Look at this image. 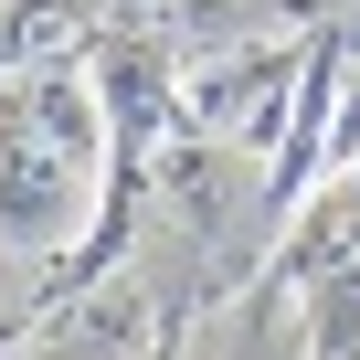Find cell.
I'll return each instance as SVG.
<instances>
[{"instance_id":"1","label":"cell","mask_w":360,"mask_h":360,"mask_svg":"<svg viewBox=\"0 0 360 360\" xmlns=\"http://www.w3.org/2000/svg\"><path fill=\"white\" fill-rule=\"evenodd\" d=\"M117 202V138L85 75H0V244L64 255Z\"/></svg>"},{"instance_id":"2","label":"cell","mask_w":360,"mask_h":360,"mask_svg":"<svg viewBox=\"0 0 360 360\" xmlns=\"http://www.w3.org/2000/svg\"><path fill=\"white\" fill-rule=\"evenodd\" d=\"M297 75H307V43H233V53H202L191 75H180V117H191L202 138H244L255 127V106H286L297 96Z\"/></svg>"},{"instance_id":"3","label":"cell","mask_w":360,"mask_h":360,"mask_svg":"<svg viewBox=\"0 0 360 360\" xmlns=\"http://www.w3.org/2000/svg\"><path fill=\"white\" fill-rule=\"evenodd\" d=\"M297 11H307V0H169V22H180V43H191V64H202V53H233V43H276Z\"/></svg>"},{"instance_id":"4","label":"cell","mask_w":360,"mask_h":360,"mask_svg":"<svg viewBox=\"0 0 360 360\" xmlns=\"http://www.w3.org/2000/svg\"><path fill=\"white\" fill-rule=\"evenodd\" d=\"M22 318H32V255H22V244H0V339H11Z\"/></svg>"}]
</instances>
